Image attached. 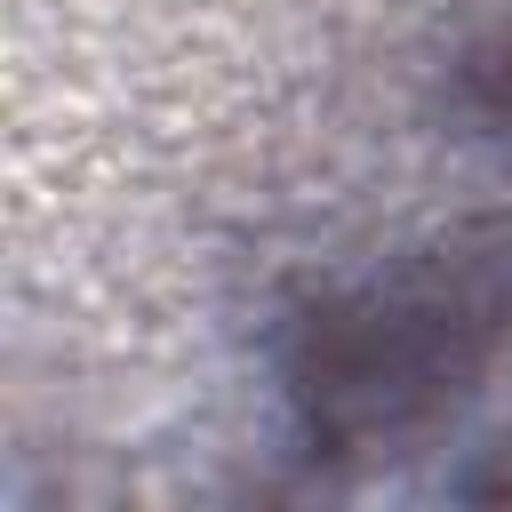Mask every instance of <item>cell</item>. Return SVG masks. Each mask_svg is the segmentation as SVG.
Returning <instances> with one entry per match:
<instances>
[{
  "label": "cell",
  "instance_id": "cell-1",
  "mask_svg": "<svg viewBox=\"0 0 512 512\" xmlns=\"http://www.w3.org/2000/svg\"><path fill=\"white\" fill-rule=\"evenodd\" d=\"M512 368V224H456L320 272L272 320V408L312 472L400 456Z\"/></svg>",
  "mask_w": 512,
  "mask_h": 512
},
{
  "label": "cell",
  "instance_id": "cell-2",
  "mask_svg": "<svg viewBox=\"0 0 512 512\" xmlns=\"http://www.w3.org/2000/svg\"><path fill=\"white\" fill-rule=\"evenodd\" d=\"M448 104H456L480 136L512 144V16H496V24L456 56V72H448Z\"/></svg>",
  "mask_w": 512,
  "mask_h": 512
},
{
  "label": "cell",
  "instance_id": "cell-3",
  "mask_svg": "<svg viewBox=\"0 0 512 512\" xmlns=\"http://www.w3.org/2000/svg\"><path fill=\"white\" fill-rule=\"evenodd\" d=\"M472 496H496V504H512V464H504V472H496V480H480V488H472Z\"/></svg>",
  "mask_w": 512,
  "mask_h": 512
}]
</instances>
